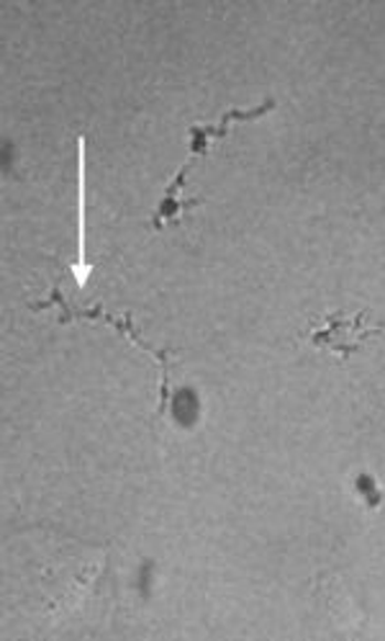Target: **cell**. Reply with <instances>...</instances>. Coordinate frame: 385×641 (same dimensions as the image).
<instances>
[{
  "label": "cell",
  "mask_w": 385,
  "mask_h": 641,
  "mask_svg": "<svg viewBox=\"0 0 385 641\" xmlns=\"http://www.w3.org/2000/svg\"><path fill=\"white\" fill-rule=\"evenodd\" d=\"M367 319H371V312L367 309L352 312V315L329 312L324 317L311 319V325L303 330V338L311 340L313 348L329 350V354L347 358L352 354H357L367 340L378 338L383 333V327L371 325Z\"/></svg>",
  "instance_id": "cell-1"
},
{
  "label": "cell",
  "mask_w": 385,
  "mask_h": 641,
  "mask_svg": "<svg viewBox=\"0 0 385 641\" xmlns=\"http://www.w3.org/2000/svg\"><path fill=\"white\" fill-rule=\"evenodd\" d=\"M52 304H60L62 309V323H69L73 317H81V319H100V323H108L114 325L116 330L121 335H127V338L133 343V346L145 350L147 356L154 358V364L160 366V402H157V416H164V408H168V400H170V358L175 356V350H157L154 346H149V343L141 338L137 327L131 323V315H121L116 317L111 312H106L104 307H69L65 302V296H62L57 288H54L52 296L42 304H34V309H44V307H52Z\"/></svg>",
  "instance_id": "cell-2"
},
{
  "label": "cell",
  "mask_w": 385,
  "mask_h": 641,
  "mask_svg": "<svg viewBox=\"0 0 385 641\" xmlns=\"http://www.w3.org/2000/svg\"><path fill=\"white\" fill-rule=\"evenodd\" d=\"M272 108H275V101L267 98L263 106L253 108V112H229L218 124H195V127H191V162L203 158L216 139L226 137V132H229L234 122H255L259 119V116L270 114Z\"/></svg>",
  "instance_id": "cell-3"
},
{
  "label": "cell",
  "mask_w": 385,
  "mask_h": 641,
  "mask_svg": "<svg viewBox=\"0 0 385 641\" xmlns=\"http://www.w3.org/2000/svg\"><path fill=\"white\" fill-rule=\"evenodd\" d=\"M85 139L77 137V261L69 265L73 269L75 284L85 286L90 279L93 265L88 263V248H85Z\"/></svg>",
  "instance_id": "cell-4"
},
{
  "label": "cell",
  "mask_w": 385,
  "mask_h": 641,
  "mask_svg": "<svg viewBox=\"0 0 385 641\" xmlns=\"http://www.w3.org/2000/svg\"><path fill=\"white\" fill-rule=\"evenodd\" d=\"M357 492L360 495L365 497V503L371 505V507H375L381 503L383 500V495H381V490H375V480L371 474H360V480H357Z\"/></svg>",
  "instance_id": "cell-5"
}]
</instances>
